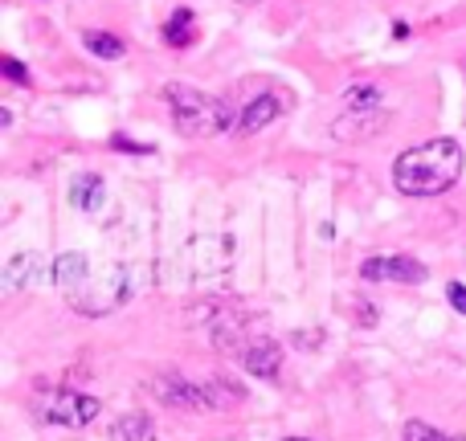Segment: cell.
<instances>
[{"label":"cell","instance_id":"1","mask_svg":"<svg viewBox=\"0 0 466 441\" xmlns=\"http://www.w3.org/2000/svg\"><path fill=\"white\" fill-rule=\"evenodd\" d=\"M466 168V152L459 139L438 135L426 139L418 147H405L393 164V185L401 188L405 196H438L446 188H454L462 180Z\"/></svg>","mask_w":466,"mask_h":441},{"label":"cell","instance_id":"2","mask_svg":"<svg viewBox=\"0 0 466 441\" xmlns=\"http://www.w3.org/2000/svg\"><path fill=\"white\" fill-rule=\"evenodd\" d=\"M164 98H168L172 123L185 139H209L221 135V131H238V115L226 98H213L197 86H185V82H172L164 86Z\"/></svg>","mask_w":466,"mask_h":441},{"label":"cell","instance_id":"3","mask_svg":"<svg viewBox=\"0 0 466 441\" xmlns=\"http://www.w3.org/2000/svg\"><path fill=\"white\" fill-rule=\"evenodd\" d=\"M131 298V278L123 266H98L74 290H66V303L78 315H111Z\"/></svg>","mask_w":466,"mask_h":441},{"label":"cell","instance_id":"4","mask_svg":"<svg viewBox=\"0 0 466 441\" xmlns=\"http://www.w3.org/2000/svg\"><path fill=\"white\" fill-rule=\"evenodd\" d=\"M98 413H103V401L90 393H78V388H57V393L37 401V417L57 429H86Z\"/></svg>","mask_w":466,"mask_h":441},{"label":"cell","instance_id":"5","mask_svg":"<svg viewBox=\"0 0 466 441\" xmlns=\"http://www.w3.org/2000/svg\"><path fill=\"white\" fill-rule=\"evenodd\" d=\"M147 393L164 405V409H177V413H213V401H209V388L188 380L185 372L177 368H164L147 380Z\"/></svg>","mask_w":466,"mask_h":441},{"label":"cell","instance_id":"6","mask_svg":"<svg viewBox=\"0 0 466 441\" xmlns=\"http://www.w3.org/2000/svg\"><path fill=\"white\" fill-rule=\"evenodd\" d=\"M389 119H393L389 106H364V111L344 106V111L331 119V135H336L339 144H364V139L380 135V131L389 127Z\"/></svg>","mask_w":466,"mask_h":441},{"label":"cell","instance_id":"7","mask_svg":"<svg viewBox=\"0 0 466 441\" xmlns=\"http://www.w3.org/2000/svg\"><path fill=\"white\" fill-rule=\"evenodd\" d=\"M360 278L369 282H401V286H418L426 282V266L418 257H405V254H393V257H364L360 262Z\"/></svg>","mask_w":466,"mask_h":441},{"label":"cell","instance_id":"8","mask_svg":"<svg viewBox=\"0 0 466 441\" xmlns=\"http://www.w3.org/2000/svg\"><path fill=\"white\" fill-rule=\"evenodd\" d=\"M287 103L290 98L282 95V90H262L258 98H249L238 115V135H258V131H266L282 111H287Z\"/></svg>","mask_w":466,"mask_h":441},{"label":"cell","instance_id":"9","mask_svg":"<svg viewBox=\"0 0 466 441\" xmlns=\"http://www.w3.org/2000/svg\"><path fill=\"white\" fill-rule=\"evenodd\" d=\"M238 364L249 372V376H258V380H274V376L282 372V347L262 331V336H254V339L246 344V352L238 356Z\"/></svg>","mask_w":466,"mask_h":441},{"label":"cell","instance_id":"10","mask_svg":"<svg viewBox=\"0 0 466 441\" xmlns=\"http://www.w3.org/2000/svg\"><path fill=\"white\" fill-rule=\"evenodd\" d=\"M37 274H41V254L25 249V254L8 257L5 274H0V286H5V295H16V290H29L37 282Z\"/></svg>","mask_w":466,"mask_h":441},{"label":"cell","instance_id":"11","mask_svg":"<svg viewBox=\"0 0 466 441\" xmlns=\"http://www.w3.org/2000/svg\"><path fill=\"white\" fill-rule=\"evenodd\" d=\"M164 45L168 49H188V45H197V37H201V29H197V13L193 8H172V16L164 21Z\"/></svg>","mask_w":466,"mask_h":441},{"label":"cell","instance_id":"12","mask_svg":"<svg viewBox=\"0 0 466 441\" xmlns=\"http://www.w3.org/2000/svg\"><path fill=\"white\" fill-rule=\"evenodd\" d=\"M106 201V188H103V176H95V172H78L70 185V205L78 213H86V217H95L98 209H103Z\"/></svg>","mask_w":466,"mask_h":441},{"label":"cell","instance_id":"13","mask_svg":"<svg viewBox=\"0 0 466 441\" xmlns=\"http://www.w3.org/2000/svg\"><path fill=\"white\" fill-rule=\"evenodd\" d=\"M106 437H111V441H152L156 426H152V417H147V413L131 409V413H119V417L111 421Z\"/></svg>","mask_w":466,"mask_h":441},{"label":"cell","instance_id":"14","mask_svg":"<svg viewBox=\"0 0 466 441\" xmlns=\"http://www.w3.org/2000/svg\"><path fill=\"white\" fill-rule=\"evenodd\" d=\"M90 270H95V266H90V257H86V254H78V249H70V254H62V257L54 262V286L66 295V290L78 286V282L86 278Z\"/></svg>","mask_w":466,"mask_h":441},{"label":"cell","instance_id":"15","mask_svg":"<svg viewBox=\"0 0 466 441\" xmlns=\"http://www.w3.org/2000/svg\"><path fill=\"white\" fill-rule=\"evenodd\" d=\"M82 45H86V54L103 57V62H119V57L127 54L123 37H115V33H103V29H86V33H82Z\"/></svg>","mask_w":466,"mask_h":441},{"label":"cell","instance_id":"16","mask_svg":"<svg viewBox=\"0 0 466 441\" xmlns=\"http://www.w3.org/2000/svg\"><path fill=\"white\" fill-rule=\"evenodd\" d=\"M401 441H466L462 434H446V429L430 426V421H410L401 429Z\"/></svg>","mask_w":466,"mask_h":441},{"label":"cell","instance_id":"17","mask_svg":"<svg viewBox=\"0 0 466 441\" xmlns=\"http://www.w3.org/2000/svg\"><path fill=\"white\" fill-rule=\"evenodd\" d=\"M344 106H352V111H364V106H385V98H380V90L372 86V82H364V86H352L344 95Z\"/></svg>","mask_w":466,"mask_h":441},{"label":"cell","instance_id":"18","mask_svg":"<svg viewBox=\"0 0 466 441\" xmlns=\"http://www.w3.org/2000/svg\"><path fill=\"white\" fill-rule=\"evenodd\" d=\"M0 74H5L13 86H29V70H25V62H16V57H0Z\"/></svg>","mask_w":466,"mask_h":441},{"label":"cell","instance_id":"19","mask_svg":"<svg viewBox=\"0 0 466 441\" xmlns=\"http://www.w3.org/2000/svg\"><path fill=\"white\" fill-rule=\"evenodd\" d=\"M111 147L115 152H131V155H152V144H139V139H127V135H111Z\"/></svg>","mask_w":466,"mask_h":441},{"label":"cell","instance_id":"20","mask_svg":"<svg viewBox=\"0 0 466 441\" xmlns=\"http://www.w3.org/2000/svg\"><path fill=\"white\" fill-rule=\"evenodd\" d=\"M352 319L360 323V327H377V319H380V315H377V306H372V303H364V298H360V303H356V311H352Z\"/></svg>","mask_w":466,"mask_h":441},{"label":"cell","instance_id":"21","mask_svg":"<svg viewBox=\"0 0 466 441\" xmlns=\"http://www.w3.org/2000/svg\"><path fill=\"white\" fill-rule=\"evenodd\" d=\"M446 298H451L454 311L466 315V286H462V282H451V286H446Z\"/></svg>","mask_w":466,"mask_h":441},{"label":"cell","instance_id":"22","mask_svg":"<svg viewBox=\"0 0 466 441\" xmlns=\"http://www.w3.org/2000/svg\"><path fill=\"white\" fill-rule=\"evenodd\" d=\"M389 33H393V41H405V37H410V25H405V21H397Z\"/></svg>","mask_w":466,"mask_h":441},{"label":"cell","instance_id":"23","mask_svg":"<svg viewBox=\"0 0 466 441\" xmlns=\"http://www.w3.org/2000/svg\"><path fill=\"white\" fill-rule=\"evenodd\" d=\"M238 5H262V0H238Z\"/></svg>","mask_w":466,"mask_h":441},{"label":"cell","instance_id":"24","mask_svg":"<svg viewBox=\"0 0 466 441\" xmlns=\"http://www.w3.org/2000/svg\"><path fill=\"white\" fill-rule=\"evenodd\" d=\"M282 441H311V437H282Z\"/></svg>","mask_w":466,"mask_h":441},{"label":"cell","instance_id":"25","mask_svg":"<svg viewBox=\"0 0 466 441\" xmlns=\"http://www.w3.org/2000/svg\"><path fill=\"white\" fill-rule=\"evenodd\" d=\"M462 74H466V57H462Z\"/></svg>","mask_w":466,"mask_h":441}]
</instances>
